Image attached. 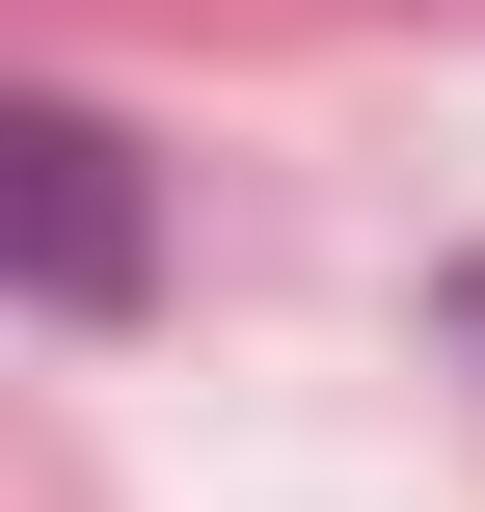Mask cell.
<instances>
[{
	"label": "cell",
	"mask_w": 485,
	"mask_h": 512,
	"mask_svg": "<svg viewBox=\"0 0 485 512\" xmlns=\"http://www.w3.org/2000/svg\"><path fill=\"white\" fill-rule=\"evenodd\" d=\"M0 270H27V324L135 297V135L108 108H0Z\"/></svg>",
	"instance_id": "obj_1"
},
{
	"label": "cell",
	"mask_w": 485,
	"mask_h": 512,
	"mask_svg": "<svg viewBox=\"0 0 485 512\" xmlns=\"http://www.w3.org/2000/svg\"><path fill=\"white\" fill-rule=\"evenodd\" d=\"M432 324H459V378H485V270H459V297H432Z\"/></svg>",
	"instance_id": "obj_2"
}]
</instances>
